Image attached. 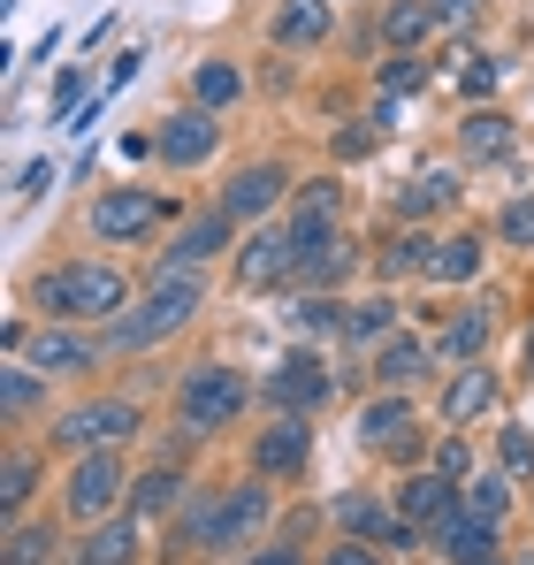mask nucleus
<instances>
[{
    "instance_id": "f3484780",
    "label": "nucleus",
    "mask_w": 534,
    "mask_h": 565,
    "mask_svg": "<svg viewBox=\"0 0 534 565\" xmlns=\"http://www.w3.org/2000/svg\"><path fill=\"white\" fill-rule=\"evenodd\" d=\"M405 428H413V413H405L397 397H382V405H366V420H359V436H366L374 451H397V459L413 451V444H405Z\"/></svg>"
},
{
    "instance_id": "c9c22d12",
    "label": "nucleus",
    "mask_w": 534,
    "mask_h": 565,
    "mask_svg": "<svg viewBox=\"0 0 534 565\" xmlns=\"http://www.w3.org/2000/svg\"><path fill=\"white\" fill-rule=\"evenodd\" d=\"M504 467H512V473L534 467V428H504Z\"/></svg>"
},
{
    "instance_id": "393cba45",
    "label": "nucleus",
    "mask_w": 534,
    "mask_h": 565,
    "mask_svg": "<svg viewBox=\"0 0 534 565\" xmlns=\"http://www.w3.org/2000/svg\"><path fill=\"white\" fill-rule=\"evenodd\" d=\"M191 93H199V107H229V99L245 93V77H237L229 62H199V77H191Z\"/></svg>"
},
{
    "instance_id": "20e7f679",
    "label": "nucleus",
    "mask_w": 534,
    "mask_h": 565,
    "mask_svg": "<svg viewBox=\"0 0 534 565\" xmlns=\"http://www.w3.org/2000/svg\"><path fill=\"white\" fill-rule=\"evenodd\" d=\"M260 520H267V489H229L222 504H199V512H191V543H199V551H229V543H245Z\"/></svg>"
},
{
    "instance_id": "423d86ee",
    "label": "nucleus",
    "mask_w": 534,
    "mask_h": 565,
    "mask_svg": "<svg viewBox=\"0 0 534 565\" xmlns=\"http://www.w3.org/2000/svg\"><path fill=\"white\" fill-rule=\"evenodd\" d=\"M214 146H222V130H214V115H206V107H183V115H169V122H161V138H153V153H161L169 169H199Z\"/></svg>"
},
{
    "instance_id": "79ce46f5",
    "label": "nucleus",
    "mask_w": 534,
    "mask_h": 565,
    "mask_svg": "<svg viewBox=\"0 0 534 565\" xmlns=\"http://www.w3.org/2000/svg\"><path fill=\"white\" fill-rule=\"evenodd\" d=\"M527 360H534V337H527Z\"/></svg>"
},
{
    "instance_id": "a19ab883",
    "label": "nucleus",
    "mask_w": 534,
    "mask_h": 565,
    "mask_svg": "<svg viewBox=\"0 0 534 565\" xmlns=\"http://www.w3.org/2000/svg\"><path fill=\"white\" fill-rule=\"evenodd\" d=\"M253 565H298V551H260Z\"/></svg>"
},
{
    "instance_id": "aec40b11",
    "label": "nucleus",
    "mask_w": 534,
    "mask_h": 565,
    "mask_svg": "<svg viewBox=\"0 0 534 565\" xmlns=\"http://www.w3.org/2000/svg\"><path fill=\"white\" fill-rule=\"evenodd\" d=\"M374 375L389 382V390H405V382L428 375V344H413V337H397V344H382V360H374Z\"/></svg>"
},
{
    "instance_id": "1a4fd4ad",
    "label": "nucleus",
    "mask_w": 534,
    "mask_h": 565,
    "mask_svg": "<svg viewBox=\"0 0 534 565\" xmlns=\"http://www.w3.org/2000/svg\"><path fill=\"white\" fill-rule=\"evenodd\" d=\"M161 214H169V206H161V199H146V191H107V199L92 206V237H115V245H130V237H146Z\"/></svg>"
},
{
    "instance_id": "a878e982",
    "label": "nucleus",
    "mask_w": 534,
    "mask_h": 565,
    "mask_svg": "<svg viewBox=\"0 0 534 565\" xmlns=\"http://www.w3.org/2000/svg\"><path fill=\"white\" fill-rule=\"evenodd\" d=\"M458 138H466V153H504V138H512V130H504V115H496V107H473Z\"/></svg>"
},
{
    "instance_id": "412c9836",
    "label": "nucleus",
    "mask_w": 534,
    "mask_h": 565,
    "mask_svg": "<svg viewBox=\"0 0 534 565\" xmlns=\"http://www.w3.org/2000/svg\"><path fill=\"white\" fill-rule=\"evenodd\" d=\"M183 504V473H146L138 489H130V512L138 520H161V512H177Z\"/></svg>"
},
{
    "instance_id": "2eb2a0df",
    "label": "nucleus",
    "mask_w": 534,
    "mask_h": 565,
    "mask_svg": "<svg viewBox=\"0 0 534 565\" xmlns=\"http://www.w3.org/2000/svg\"><path fill=\"white\" fill-rule=\"evenodd\" d=\"M92 360H99V344L70 337V329H46V337L31 344V367H39V375H77V367H92Z\"/></svg>"
},
{
    "instance_id": "c756f323",
    "label": "nucleus",
    "mask_w": 534,
    "mask_h": 565,
    "mask_svg": "<svg viewBox=\"0 0 534 565\" xmlns=\"http://www.w3.org/2000/svg\"><path fill=\"white\" fill-rule=\"evenodd\" d=\"M481 344H489V313H458V329H450V352H458V360H473Z\"/></svg>"
},
{
    "instance_id": "5701e85b",
    "label": "nucleus",
    "mask_w": 534,
    "mask_h": 565,
    "mask_svg": "<svg viewBox=\"0 0 534 565\" xmlns=\"http://www.w3.org/2000/svg\"><path fill=\"white\" fill-rule=\"evenodd\" d=\"M458 504H466V512H473V520H481V527H496V520H504V504H512V497H504V481H496V473H473V481H466V489H458Z\"/></svg>"
},
{
    "instance_id": "ddd939ff",
    "label": "nucleus",
    "mask_w": 534,
    "mask_h": 565,
    "mask_svg": "<svg viewBox=\"0 0 534 565\" xmlns=\"http://www.w3.org/2000/svg\"><path fill=\"white\" fill-rule=\"evenodd\" d=\"M306 451H313L306 413H282V420L260 436V473H298V467H306Z\"/></svg>"
},
{
    "instance_id": "2f4dec72",
    "label": "nucleus",
    "mask_w": 534,
    "mask_h": 565,
    "mask_svg": "<svg viewBox=\"0 0 534 565\" xmlns=\"http://www.w3.org/2000/svg\"><path fill=\"white\" fill-rule=\"evenodd\" d=\"M0 481H8V489H0V497H8V504H23V497H31V481H39V459H31V451H15V459H8V473H0Z\"/></svg>"
},
{
    "instance_id": "0eeeda50",
    "label": "nucleus",
    "mask_w": 534,
    "mask_h": 565,
    "mask_svg": "<svg viewBox=\"0 0 534 565\" xmlns=\"http://www.w3.org/2000/svg\"><path fill=\"white\" fill-rule=\"evenodd\" d=\"M122 489H130V481L115 467V451H85V467L70 473V512H77V520H107Z\"/></svg>"
},
{
    "instance_id": "4c0bfd02",
    "label": "nucleus",
    "mask_w": 534,
    "mask_h": 565,
    "mask_svg": "<svg viewBox=\"0 0 534 565\" xmlns=\"http://www.w3.org/2000/svg\"><path fill=\"white\" fill-rule=\"evenodd\" d=\"M382 85H389V93H413V85H428V70L405 54V62H389V70H382Z\"/></svg>"
},
{
    "instance_id": "ea45409f",
    "label": "nucleus",
    "mask_w": 534,
    "mask_h": 565,
    "mask_svg": "<svg viewBox=\"0 0 534 565\" xmlns=\"http://www.w3.org/2000/svg\"><path fill=\"white\" fill-rule=\"evenodd\" d=\"M329 565H374V551L366 543H344V551H329Z\"/></svg>"
},
{
    "instance_id": "72a5a7b5",
    "label": "nucleus",
    "mask_w": 534,
    "mask_h": 565,
    "mask_svg": "<svg viewBox=\"0 0 534 565\" xmlns=\"http://www.w3.org/2000/svg\"><path fill=\"white\" fill-rule=\"evenodd\" d=\"M46 558H54V535H46V527L15 535V551H8V565H46Z\"/></svg>"
},
{
    "instance_id": "bb28decb",
    "label": "nucleus",
    "mask_w": 534,
    "mask_h": 565,
    "mask_svg": "<svg viewBox=\"0 0 534 565\" xmlns=\"http://www.w3.org/2000/svg\"><path fill=\"white\" fill-rule=\"evenodd\" d=\"M77 565H130V520H115V527H99L85 551H77Z\"/></svg>"
},
{
    "instance_id": "9b49d317",
    "label": "nucleus",
    "mask_w": 534,
    "mask_h": 565,
    "mask_svg": "<svg viewBox=\"0 0 534 565\" xmlns=\"http://www.w3.org/2000/svg\"><path fill=\"white\" fill-rule=\"evenodd\" d=\"M397 504H405V520H420V527H444L450 512H458V489H450V473H413L405 489H397Z\"/></svg>"
},
{
    "instance_id": "9d476101",
    "label": "nucleus",
    "mask_w": 534,
    "mask_h": 565,
    "mask_svg": "<svg viewBox=\"0 0 534 565\" xmlns=\"http://www.w3.org/2000/svg\"><path fill=\"white\" fill-rule=\"evenodd\" d=\"M267 397H275L282 413H313V405L329 397V375H321V360H313V352H290V360L267 375Z\"/></svg>"
},
{
    "instance_id": "7ed1b4c3",
    "label": "nucleus",
    "mask_w": 534,
    "mask_h": 565,
    "mask_svg": "<svg viewBox=\"0 0 534 565\" xmlns=\"http://www.w3.org/2000/svg\"><path fill=\"white\" fill-rule=\"evenodd\" d=\"M177 413H183V428H229L237 413H245V382H237V367H222V360H199L191 375H183L177 390Z\"/></svg>"
},
{
    "instance_id": "6ab92c4d",
    "label": "nucleus",
    "mask_w": 534,
    "mask_h": 565,
    "mask_svg": "<svg viewBox=\"0 0 534 565\" xmlns=\"http://www.w3.org/2000/svg\"><path fill=\"white\" fill-rule=\"evenodd\" d=\"M444 15H436V0H397L389 15H382V31H389V46H420L428 31H436Z\"/></svg>"
},
{
    "instance_id": "6e6552de",
    "label": "nucleus",
    "mask_w": 534,
    "mask_h": 565,
    "mask_svg": "<svg viewBox=\"0 0 534 565\" xmlns=\"http://www.w3.org/2000/svg\"><path fill=\"white\" fill-rule=\"evenodd\" d=\"M282 276H298V245H290V230H260V237H245V253H237V282H245V290H275Z\"/></svg>"
},
{
    "instance_id": "f8f14e48",
    "label": "nucleus",
    "mask_w": 534,
    "mask_h": 565,
    "mask_svg": "<svg viewBox=\"0 0 534 565\" xmlns=\"http://www.w3.org/2000/svg\"><path fill=\"white\" fill-rule=\"evenodd\" d=\"M229 230H237V214H206V222H191L177 237V253H161V276H177V268H199V260H214L222 245H229Z\"/></svg>"
},
{
    "instance_id": "f03ea898",
    "label": "nucleus",
    "mask_w": 534,
    "mask_h": 565,
    "mask_svg": "<svg viewBox=\"0 0 534 565\" xmlns=\"http://www.w3.org/2000/svg\"><path fill=\"white\" fill-rule=\"evenodd\" d=\"M39 306L62 313V321H115V313H130V282L99 260H77V268L39 276Z\"/></svg>"
},
{
    "instance_id": "58836bf2",
    "label": "nucleus",
    "mask_w": 534,
    "mask_h": 565,
    "mask_svg": "<svg viewBox=\"0 0 534 565\" xmlns=\"http://www.w3.org/2000/svg\"><path fill=\"white\" fill-rule=\"evenodd\" d=\"M436 15L444 23H466V15H481V0H436Z\"/></svg>"
},
{
    "instance_id": "dca6fc26",
    "label": "nucleus",
    "mask_w": 534,
    "mask_h": 565,
    "mask_svg": "<svg viewBox=\"0 0 534 565\" xmlns=\"http://www.w3.org/2000/svg\"><path fill=\"white\" fill-rule=\"evenodd\" d=\"M329 39V0H282L275 8V46H313Z\"/></svg>"
},
{
    "instance_id": "4468645a",
    "label": "nucleus",
    "mask_w": 534,
    "mask_h": 565,
    "mask_svg": "<svg viewBox=\"0 0 534 565\" xmlns=\"http://www.w3.org/2000/svg\"><path fill=\"white\" fill-rule=\"evenodd\" d=\"M282 184H290V177H282V169H245V177H237V184L222 191V214H237V222H253V214H267V206H275V199H282Z\"/></svg>"
},
{
    "instance_id": "37998d69",
    "label": "nucleus",
    "mask_w": 534,
    "mask_h": 565,
    "mask_svg": "<svg viewBox=\"0 0 534 565\" xmlns=\"http://www.w3.org/2000/svg\"><path fill=\"white\" fill-rule=\"evenodd\" d=\"M527 428H534V420H527Z\"/></svg>"
},
{
    "instance_id": "f704fd0d",
    "label": "nucleus",
    "mask_w": 534,
    "mask_h": 565,
    "mask_svg": "<svg viewBox=\"0 0 534 565\" xmlns=\"http://www.w3.org/2000/svg\"><path fill=\"white\" fill-rule=\"evenodd\" d=\"M504 237H512V245H534V199H512V206H504Z\"/></svg>"
},
{
    "instance_id": "f257e3e1",
    "label": "nucleus",
    "mask_w": 534,
    "mask_h": 565,
    "mask_svg": "<svg viewBox=\"0 0 534 565\" xmlns=\"http://www.w3.org/2000/svg\"><path fill=\"white\" fill-rule=\"evenodd\" d=\"M191 313H199V276H191V268H177V276H153L146 306H130V313H115V321H107V352H146L153 337L183 329Z\"/></svg>"
},
{
    "instance_id": "c85d7f7f",
    "label": "nucleus",
    "mask_w": 534,
    "mask_h": 565,
    "mask_svg": "<svg viewBox=\"0 0 534 565\" xmlns=\"http://www.w3.org/2000/svg\"><path fill=\"white\" fill-rule=\"evenodd\" d=\"M436 260V237H397L389 245V276H405V268H428Z\"/></svg>"
},
{
    "instance_id": "e433bc0d",
    "label": "nucleus",
    "mask_w": 534,
    "mask_h": 565,
    "mask_svg": "<svg viewBox=\"0 0 534 565\" xmlns=\"http://www.w3.org/2000/svg\"><path fill=\"white\" fill-rule=\"evenodd\" d=\"M298 214H313V222H337V184H313V191H298Z\"/></svg>"
},
{
    "instance_id": "b1692460",
    "label": "nucleus",
    "mask_w": 534,
    "mask_h": 565,
    "mask_svg": "<svg viewBox=\"0 0 534 565\" xmlns=\"http://www.w3.org/2000/svg\"><path fill=\"white\" fill-rule=\"evenodd\" d=\"M337 512H344V527H359V535H374V543H405V527H389V512H382L374 497H344Z\"/></svg>"
},
{
    "instance_id": "39448f33",
    "label": "nucleus",
    "mask_w": 534,
    "mask_h": 565,
    "mask_svg": "<svg viewBox=\"0 0 534 565\" xmlns=\"http://www.w3.org/2000/svg\"><path fill=\"white\" fill-rule=\"evenodd\" d=\"M130 428H138V405L107 397V405H77V413L54 428V444H70V451H115Z\"/></svg>"
},
{
    "instance_id": "cd10ccee",
    "label": "nucleus",
    "mask_w": 534,
    "mask_h": 565,
    "mask_svg": "<svg viewBox=\"0 0 534 565\" xmlns=\"http://www.w3.org/2000/svg\"><path fill=\"white\" fill-rule=\"evenodd\" d=\"M389 321H397V306H389V298H366V306H352V313H344V337H352V344H374Z\"/></svg>"
},
{
    "instance_id": "4be33fe9",
    "label": "nucleus",
    "mask_w": 534,
    "mask_h": 565,
    "mask_svg": "<svg viewBox=\"0 0 534 565\" xmlns=\"http://www.w3.org/2000/svg\"><path fill=\"white\" fill-rule=\"evenodd\" d=\"M473 268H481V237H444L436 260H428V276H436V282H466Z\"/></svg>"
},
{
    "instance_id": "473e14b6",
    "label": "nucleus",
    "mask_w": 534,
    "mask_h": 565,
    "mask_svg": "<svg viewBox=\"0 0 534 565\" xmlns=\"http://www.w3.org/2000/svg\"><path fill=\"white\" fill-rule=\"evenodd\" d=\"M31 405H39V375H31V367H8V420L31 413Z\"/></svg>"
},
{
    "instance_id": "7c9ffc66",
    "label": "nucleus",
    "mask_w": 534,
    "mask_h": 565,
    "mask_svg": "<svg viewBox=\"0 0 534 565\" xmlns=\"http://www.w3.org/2000/svg\"><path fill=\"white\" fill-rule=\"evenodd\" d=\"M450 191H458V184H450V177H444V169H436V177H420V184H413V191H405V214H428V206H444V199H450Z\"/></svg>"
},
{
    "instance_id": "a211bd4d",
    "label": "nucleus",
    "mask_w": 534,
    "mask_h": 565,
    "mask_svg": "<svg viewBox=\"0 0 534 565\" xmlns=\"http://www.w3.org/2000/svg\"><path fill=\"white\" fill-rule=\"evenodd\" d=\"M489 405H496V375H489V367H466V375L450 382V397H444L450 420H473V413H489Z\"/></svg>"
}]
</instances>
